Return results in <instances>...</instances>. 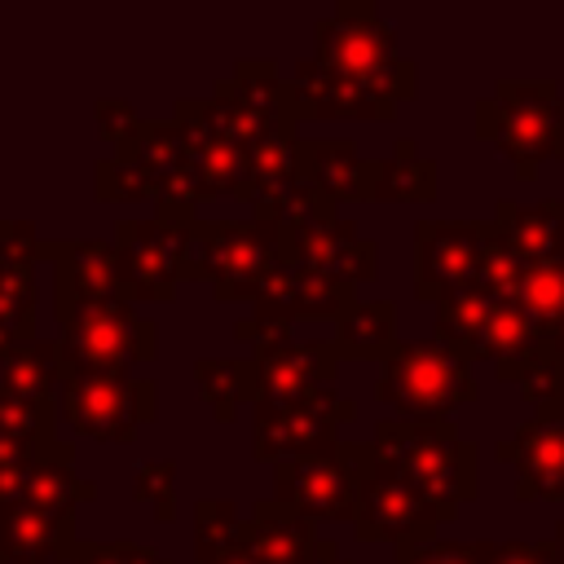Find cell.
Here are the masks:
<instances>
[{"label":"cell","instance_id":"6da1fadb","mask_svg":"<svg viewBox=\"0 0 564 564\" xmlns=\"http://www.w3.org/2000/svg\"><path fill=\"white\" fill-rule=\"evenodd\" d=\"M370 454L405 489L454 524L458 507L480 494V449L449 419H383L370 432Z\"/></svg>","mask_w":564,"mask_h":564},{"label":"cell","instance_id":"7a4b0ae2","mask_svg":"<svg viewBox=\"0 0 564 564\" xmlns=\"http://www.w3.org/2000/svg\"><path fill=\"white\" fill-rule=\"evenodd\" d=\"M313 57L370 88L375 97H383L388 106H405L419 93V66L410 57H401L397 48V31L383 22V13L370 0H344L335 4V13H326L313 26Z\"/></svg>","mask_w":564,"mask_h":564},{"label":"cell","instance_id":"3957f363","mask_svg":"<svg viewBox=\"0 0 564 564\" xmlns=\"http://www.w3.org/2000/svg\"><path fill=\"white\" fill-rule=\"evenodd\" d=\"M476 132L511 159L520 181H538L542 163H564V93L555 79H498L476 106Z\"/></svg>","mask_w":564,"mask_h":564},{"label":"cell","instance_id":"277c9868","mask_svg":"<svg viewBox=\"0 0 564 564\" xmlns=\"http://www.w3.org/2000/svg\"><path fill=\"white\" fill-rule=\"evenodd\" d=\"M282 264L286 251L278 220H198L185 282H212L220 304H256Z\"/></svg>","mask_w":564,"mask_h":564},{"label":"cell","instance_id":"5b68a950","mask_svg":"<svg viewBox=\"0 0 564 564\" xmlns=\"http://www.w3.org/2000/svg\"><path fill=\"white\" fill-rule=\"evenodd\" d=\"M436 344H445L454 357H463L467 366L476 361H494L498 383H516L520 366L546 348V335L533 326V317L511 304V300H494L480 286L436 304Z\"/></svg>","mask_w":564,"mask_h":564},{"label":"cell","instance_id":"8992f818","mask_svg":"<svg viewBox=\"0 0 564 564\" xmlns=\"http://www.w3.org/2000/svg\"><path fill=\"white\" fill-rule=\"evenodd\" d=\"M480 383L463 357H454L436 339H401L375 379V401L392 410V419H449V410L471 405Z\"/></svg>","mask_w":564,"mask_h":564},{"label":"cell","instance_id":"52a82bcc","mask_svg":"<svg viewBox=\"0 0 564 564\" xmlns=\"http://www.w3.org/2000/svg\"><path fill=\"white\" fill-rule=\"evenodd\" d=\"M198 212L154 207L150 216H123L115 225L119 247V286L128 304H172L189 269V242Z\"/></svg>","mask_w":564,"mask_h":564},{"label":"cell","instance_id":"ba28073f","mask_svg":"<svg viewBox=\"0 0 564 564\" xmlns=\"http://www.w3.org/2000/svg\"><path fill=\"white\" fill-rule=\"evenodd\" d=\"M159 410V383L132 370H70L57 392V419L84 436L106 445H128Z\"/></svg>","mask_w":564,"mask_h":564},{"label":"cell","instance_id":"9c48e42d","mask_svg":"<svg viewBox=\"0 0 564 564\" xmlns=\"http://www.w3.org/2000/svg\"><path fill=\"white\" fill-rule=\"evenodd\" d=\"M278 225H282V251H286V260L300 264V269H308V273H322V278H339L348 286H361L379 269L375 238H366L361 225L352 216H339L330 203H317V198L300 194L295 207Z\"/></svg>","mask_w":564,"mask_h":564},{"label":"cell","instance_id":"30bf717a","mask_svg":"<svg viewBox=\"0 0 564 564\" xmlns=\"http://www.w3.org/2000/svg\"><path fill=\"white\" fill-rule=\"evenodd\" d=\"M370 463V441H339L326 454L278 463L273 467V502L291 507L308 524H352L357 485Z\"/></svg>","mask_w":564,"mask_h":564},{"label":"cell","instance_id":"8fae6325","mask_svg":"<svg viewBox=\"0 0 564 564\" xmlns=\"http://www.w3.org/2000/svg\"><path fill=\"white\" fill-rule=\"evenodd\" d=\"M62 361L70 370H141L154 361V322L137 317V304H84L57 317Z\"/></svg>","mask_w":564,"mask_h":564},{"label":"cell","instance_id":"7c38bea8","mask_svg":"<svg viewBox=\"0 0 564 564\" xmlns=\"http://www.w3.org/2000/svg\"><path fill=\"white\" fill-rule=\"evenodd\" d=\"M357 304V286L339 282V278H322V273H308L300 264H282L269 286L260 291V300L251 304V317L234 322V339L247 344V348H260L269 339H282L291 335L295 322H339L348 308Z\"/></svg>","mask_w":564,"mask_h":564},{"label":"cell","instance_id":"4fadbf2b","mask_svg":"<svg viewBox=\"0 0 564 564\" xmlns=\"http://www.w3.org/2000/svg\"><path fill=\"white\" fill-rule=\"evenodd\" d=\"M357 423V401L339 397L335 388L304 397L295 405H273V410H251V454L256 463H295L335 449L344 436L339 427Z\"/></svg>","mask_w":564,"mask_h":564},{"label":"cell","instance_id":"5bb4252c","mask_svg":"<svg viewBox=\"0 0 564 564\" xmlns=\"http://www.w3.org/2000/svg\"><path fill=\"white\" fill-rule=\"evenodd\" d=\"M339 370V348L335 339H269L247 352V405L251 410H273V405H295L304 397H317L335 388Z\"/></svg>","mask_w":564,"mask_h":564},{"label":"cell","instance_id":"9a60e30c","mask_svg":"<svg viewBox=\"0 0 564 564\" xmlns=\"http://www.w3.org/2000/svg\"><path fill=\"white\" fill-rule=\"evenodd\" d=\"M489 220H419L414 225V300L445 304L476 286L485 251H489Z\"/></svg>","mask_w":564,"mask_h":564},{"label":"cell","instance_id":"2e32d148","mask_svg":"<svg viewBox=\"0 0 564 564\" xmlns=\"http://www.w3.org/2000/svg\"><path fill=\"white\" fill-rule=\"evenodd\" d=\"M212 123L242 150H251L269 128L295 119L286 97V75L269 57H238L234 70L207 97Z\"/></svg>","mask_w":564,"mask_h":564},{"label":"cell","instance_id":"e0dca14e","mask_svg":"<svg viewBox=\"0 0 564 564\" xmlns=\"http://www.w3.org/2000/svg\"><path fill=\"white\" fill-rule=\"evenodd\" d=\"M445 516L427 507L414 489H405L388 467L366 463L361 485H357V507H352V533L357 542H388V546H410L436 538Z\"/></svg>","mask_w":564,"mask_h":564},{"label":"cell","instance_id":"ac0fdd59","mask_svg":"<svg viewBox=\"0 0 564 564\" xmlns=\"http://www.w3.org/2000/svg\"><path fill=\"white\" fill-rule=\"evenodd\" d=\"M494 458L511 467L516 502H564V401L538 405L494 445Z\"/></svg>","mask_w":564,"mask_h":564},{"label":"cell","instance_id":"d6986e66","mask_svg":"<svg viewBox=\"0 0 564 564\" xmlns=\"http://www.w3.org/2000/svg\"><path fill=\"white\" fill-rule=\"evenodd\" d=\"M172 119L185 128V185L189 203H216V198H238L247 181V150L234 145L207 115V97H181Z\"/></svg>","mask_w":564,"mask_h":564},{"label":"cell","instance_id":"ffe728a7","mask_svg":"<svg viewBox=\"0 0 564 564\" xmlns=\"http://www.w3.org/2000/svg\"><path fill=\"white\" fill-rule=\"evenodd\" d=\"M286 97H291V115L300 119H361V123H388L397 119V106H388L383 97H375L370 88L326 70L313 53L295 57L291 75H286Z\"/></svg>","mask_w":564,"mask_h":564},{"label":"cell","instance_id":"44dd1931","mask_svg":"<svg viewBox=\"0 0 564 564\" xmlns=\"http://www.w3.org/2000/svg\"><path fill=\"white\" fill-rule=\"evenodd\" d=\"M53 264V313L66 317L84 304H110L123 300L119 286V247L106 238H75V242H48Z\"/></svg>","mask_w":564,"mask_h":564},{"label":"cell","instance_id":"7402d4cb","mask_svg":"<svg viewBox=\"0 0 564 564\" xmlns=\"http://www.w3.org/2000/svg\"><path fill=\"white\" fill-rule=\"evenodd\" d=\"M300 194L344 207V203H370L375 189V159H366L348 137H313L295 150Z\"/></svg>","mask_w":564,"mask_h":564},{"label":"cell","instance_id":"603a6c76","mask_svg":"<svg viewBox=\"0 0 564 564\" xmlns=\"http://www.w3.org/2000/svg\"><path fill=\"white\" fill-rule=\"evenodd\" d=\"M295 150H300L295 119L269 128V132L247 150V181H242L238 203H247L256 220H282V216L295 207V198H300Z\"/></svg>","mask_w":564,"mask_h":564},{"label":"cell","instance_id":"cb8c5ba5","mask_svg":"<svg viewBox=\"0 0 564 564\" xmlns=\"http://www.w3.org/2000/svg\"><path fill=\"white\" fill-rule=\"evenodd\" d=\"M79 546L75 516H53L26 502H0V564H53Z\"/></svg>","mask_w":564,"mask_h":564},{"label":"cell","instance_id":"d4e9b609","mask_svg":"<svg viewBox=\"0 0 564 564\" xmlns=\"http://www.w3.org/2000/svg\"><path fill=\"white\" fill-rule=\"evenodd\" d=\"M97 498V485L75 471V445L66 441L57 454L31 463L26 471L0 480V502H26L53 516H75L84 502Z\"/></svg>","mask_w":564,"mask_h":564},{"label":"cell","instance_id":"484cf974","mask_svg":"<svg viewBox=\"0 0 564 564\" xmlns=\"http://www.w3.org/2000/svg\"><path fill=\"white\" fill-rule=\"evenodd\" d=\"M57 401H13L0 397V480L26 471L31 463L57 454Z\"/></svg>","mask_w":564,"mask_h":564},{"label":"cell","instance_id":"4316f807","mask_svg":"<svg viewBox=\"0 0 564 564\" xmlns=\"http://www.w3.org/2000/svg\"><path fill=\"white\" fill-rule=\"evenodd\" d=\"M489 229L498 247H507L520 264H533L564 247V198H542V203L498 198Z\"/></svg>","mask_w":564,"mask_h":564},{"label":"cell","instance_id":"83f0119b","mask_svg":"<svg viewBox=\"0 0 564 564\" xmlns=\"http://www.w3.org/2000/svg\"><path fill=\"white\" fill-rule=\"evenodd\" d=\"M247 551L256 555V564H308L317 551V524H308L304 516H295L291 507L260 498L247 520L238 524Z\"/></svg>","mask_w":564,"mask_h":564},{"label":"cell","instance_id":"f1b7e54d","mask_svg":"<svg viewBox=\"0 0 564 564\" xmlns=\"http://www.w3.org/2000/svg\"><path fill=\"white\" fill-rule=\"evenodd\" d=\"M40 317V282H35V260L0 251V357L13 348L40 339L35 335Z\"/></svg>","mask_w":564,"mask_h":564},{"label":"cell","instance_id":"f546056e","mask_svg":"<svg viewBox=\"0 0 564 564\" xmlns=\"http://www.w3.org/2000/svg\"><path fill=\"white\" fill-rule=\"evenodd\" d=\"M66 383V361L57 339H31L0 357V397L13 401H57Z\"/></svg>","mask_w":564,"mask_h":564},{"label":"cell","instance_id":"4dcf8cb0","mask_svg":"<svg viewBox=\"0 0 564 564\" xmlns=\"http://www.w3.org/2000/svg\"><path fill=\"white\" fill-rule=\"evenodd\" d=\"M397 344V300H357L335 322L339 361H383Z\"/></svg>","mask_w":564,"mask_h":564},{"label":"cell","instance_id":"1f68e13d","mask_svg":"<svg viewBox=\"0 0 564 564\" xmlns=\"http://www.w3.org/2000/svg\"><path fill=\"white\" fill-rule=\"evenodd\" d=\"M436 198V163L419 154L410 137H397L392 154L375 159L370 203H432Z\"/></svg>","mask_w":564,"mask_h":564},{"label":"cell","instance_id":"d6a6232c","mask_svg":"<svg viewBox=\"0 0 564 564\" xmlns=\"http://www.w3.org/2000/svg\"><path fill=\"white\" fill-rule=\"evenodd\" d=\"M238 511L225 498H203L194 507V555L198 564H256L238 533Z\"/></svg>","mask_w":564,"mask_h":564},{"label":"cell","instance_id":"836d02e7","mask_svg":"<svg viewBox=\"0 0 564 564\" xmlns=\"http://www.w3.org/2000/svg\"><path fill=\"white\" fill-rule=\"evenodd\" d=\"M194 392L216 423H234L238 405H247V357H198Z\"/></svg>","mask_w":564,"mask_h":564},{"label":"cell","instance_id":"e575fe53","mask_svg":"<svg viewBox=\"0 0 564 564\" xmlns=\"http://www.w3.org/2000/svg\"><path fill=\"white\" fill-rule=\"evenodd\" d=\"M132 502L145 507L159 524L176 520V463L172 458H150L132 476Z\"/></svg>","mask_w":564,"mask_h":564},{"label":"cell","instance_id":"d590c367","mask_svg":"<svg viewBox=\"0 0 564 564\" xmlns=\"http://www.w3.org/2000/svg\"><path fill=\"white\" fill-rule=\"evenodd\" d=\"M511 388H520V397L538 410V405H551V401H564V352H555L551 344L542 348V352H533L524 366H520V375H516V383Z\"/></svg>","mask_w":564,"mask_h":564},{"label":"cell","instance_id":"8d00e7d4","mask_svg":"<svg viewBox=\"0 0 564 564\" xmlns=\"http://www.w3.org/2000/svg\"><path fill=\"white\" fill-rule=\"evenodd\" d=\"M145 123L150 119H141L132 110V101H119V97H101L97 101V132H101V141H110L115 159H132L141 150Z\"/></svg>","mask_w":564,"mask_h":564},{"label":"cell","instance_id":"74e56055","mask_svg":"<svg viewBox=\"0 0 564 564\" xmlns=\"http://www.w3.org/2000/svg\"><path fill=\"white\" fill-rule=\"evenodd\" d=\"M489 542H454V538H427L397 546V564H485Z\"/></svg>","mask_w":564,"mask_h":564},{"label":"cell","instance_id":"f35d334b","mask_svg":"<svg viewBox=\"0 0 564 564\" xmlns=\"http://www.w3.org/2000/svg\"><path fill=\"white\" fill-rule=\"evenodd\" d=\"M70 564H172V560L141 542H79Z\"/></svg>","mask_w":564,"mask_h":564},{"label":"cell","instance_id":"ab89813d","mask_svg":"<svg viewBox=\"0 0 564 564\" xmlns=\"http://www.w3.org/2000/svg\"><path fill=\"white\" fill-rule=\"evenodd\" d=\"M485 564H560V546H555V538H542V542H489V560Z\"/></svg>","mask_w":564,"mask_h":564},{"label":"cell","instance_id":"60d3db41","mask_svg":"<svg viewBox=\"0 0 564 564\" xmlns=\"http://www.w3.org/2000/svg\"><path fill=\"white\" fill-rule=\"evenodd\" d=\"M0 251L26 256V260H48V242L40 238L35 220H0Z\"/></svg>","mask_w":564,"mask_h":564},{"label":"cell","instance_id":"b9f144b4","mask_svg":"<svg viewBox=\"0 0 564 564\" xmlns=\"http://www.w3.org/2000/svg\"><path fill=\"white\" fill-rule=\"evenodd\" d=\"M308 564H352V560H348V555H339V546H335V542H326V538H322V542H317V551H313V560H308Z\"/></svg>","mask_w":564,"mask_h":564},{"label":"cell","instance_id":"7bdbcfd3","mask_svg":"<svg viewBox=\"0 0 564 564\" xmlns=\"http://www.w3.org/2000/svg\"><path fill=\"white\" fill-rule=\"evenodd\" d=\"M555 546H560V564H564V520L555 524Z\"/></svg>","mask_w":564,"mask_h":564}]
</instances>
